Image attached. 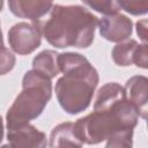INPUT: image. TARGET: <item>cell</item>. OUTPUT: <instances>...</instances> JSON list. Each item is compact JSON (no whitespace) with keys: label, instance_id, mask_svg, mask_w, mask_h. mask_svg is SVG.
I'll return each instance as SVG.
<instances>
[{"label":"cell","instance_id":"6da1fadb","mask_svg":"<svg viewBox=\"0 0 148 148\" xmlns=\"http://www.w3.org/2000/svg\"><path fill=\"white\" fill-rule=\"evenodd\" d=\"M58 66L64 75L56 83L57 99L65 112L77 114L90 105L99 81L98 73L86 57L76 52L59 53Z\"/></svg>","mask_w":148,"mask_h":148},{"label":"cell","instance_id":"7a4b0ae2","mask_svg":"<svg viewBox=\"0 0 148 148\" xmlns=\"http://www.w3.org/2000/svg\"><path fill=\"white\" fill-rule=\"evenodd\" d=\"M97 23V17L83 6L53 3L50 18L40 23V30L45 39L58 49H87L94 42Z\"/></svg>","mask_w":148,"mask_h":148},{"label":"cell","instance_id":"3957f363","mask_svg":"<svg viewBox=\"0 0 148 148\" xmlns=\"http://www.w3.org/2000/svg\"><path fill=\"white\" fill-rule=\"evenodd\" d=\"M138 119L136 110L124 97L106 108L94 110L88 116L77 119L73 124V131L81 143L97 145L117 131L133 130L138 125Z\"/></svg>","mask_w":148,"mask_h":148},{"label":"cell","instance_id":"277c9868","mask_svg":"<svg viewBox=\"0 0 148 148\" xmlns=\"http://www.w3.org/2000/svg\"><path fill=\"white\" fill-rule=\"evenodd\" d=\"M51 96V79L35 69L28 71L22 79V91L7 111V127L25 124L39 117Z\"/></svg>","mask_w":148,"mask_h":148},{"label":"cell","instance_id":"5b68a950","mask_svg":"<svg viewBox=\"0 0 148 148\" xmlns=\"http://www.w3.org/2000/svg\"><path fill=\"white\" fill-rule=\"evenodd\" d=\"M42 42L40 22H18L8 31V43L10 49L20 54L25 56L39 47Z\"/></svg>","mask_w":148,"mask_h":148},{"label":"cell","instance_id":"8992f818","mask_svg":"<svg viewBox=\"0 0 148 148\" xmlns=\"http://www.w3.org/2000/svg\"><path fill=\"white\" fill-rule=\"evenodd\" d=\"M7 139L12 148H46V134L25 123L7 127Z\"/></svg>","mask_w":148,"mask_h":148},{"label":"cell","instance_id":"52a82bcc","mask_svg":"<svg viewBox=\"0 0 148 148\" xmlns=\"http://www.w3.org/2000/svg\"><path fill=\"white\" fill-rule=\"evenodd\" d=\"M97 24L101 36L104 39L114 43H120L128 39L133 31L132 20L119 13L102 17Z\"/></svg>","mask_w":148,"mask_h":148},{"label":"cell","instance_id":"ba28073f","mask_svg":"<svg viewBox=\"0 0 148 148\" xmlns=\"http://www.w3.org/2000/svg\"><path fill=\"white\" fill-rule=\"evenodd\" d=\"M124 89L127 101L134 106L138 116L146 119L148 112V79L143 75L132 76L126 81Z\"/></svg>","mask_w":148,"mask_h":148},{"label":"cell","instance_id":"9c48e42d","mask_svg":"<svg viewBox=\"0 0 148 148\" xmlns=\"http://www.w3.org/2000/svg\"><path fill=\"white\" fill-rule=\"evenodd\" d=\"M9 10L18 17L29 18L37 22L42 16L51 12L53 2L50 1H32V0H10L8 1Z\"/></svg>","mask_w":148,"mask_h":148},{"label":"cell","instance_id":"30bf717a","mask_svg":"<svg viewBox=\"0 0 148 148\" xmlns=\"http://www.w3.org/2000/svg\"><path fill=\"white\" fill-rule=\"evenodd\" d=\"M51 148H82V143L75 136L73 123H61L57 125L50 134Z\"/></svg>","mask_w":148,"mask_h":148},{"label":"cell","instance_id":"8fae6325","mask_svg":"<svg viewBox=\"0 0 148 148\" xmlns=\"http://www.w3.org/2000/svg\"><path fill=\"white\" fill-rule=\"evenodd\" d=\"M58 52L54 50H44L32 59V69L44 74L49 79H53L59 74Z\"/></svg>","mask_w":148,"mask_h":148},{"label":"cell","instance_id":"7c38bea8","mask_svg":"<svg viewBox=\"0 0 148 148\" xmlns=\"http://www.w3.org/2000/svg\"><path fill=\"white\" fill-rule=\"evenodd\" d=\"M138 45H139L138 42L132 38L118 43L112 49V53H111L114 64H117L118 66H123V67L132 65L134 52Z\"/></svg>","mask_w":148,"mask_h":148},{"label":"cell","instance_id":"4fadbf2b","mask_svg":"<svg viewBox=\"0 0 148 148\" xmlns=\"http://www.w3.org/2000/svg\"><path fill=\"white\" fill-rule=\"evenodd\" d=\"M133 147V130H121L112 133L106 139L104 148H132Z\"/></svg>","mask_w":148,"mask_h":148},{"label":"cell","instance_id":"5bb4252c","mask_svg":"<svg viewBox=\"0 0 148 148\" xmlns=\"http://www.w3.org/2000/svg\"><path fill=\"white\" fill-rule=\"evenodd\" d=\"M84 6H88L89 8L104 14L105 16L116 15L120 10V7L118 5V1H111V0H84Z\"/></svg>","mask_w":148,"mask_h":148},{"label":"cell","instance_id":"9a60e30c","mask_svg":"<svg viewBox=\"0 0 148 148\" xmlns=\"http://www.w3.org/2000/svg\"><path fill=\"white\" fill-rule=\"evenodd\" d=\"M120 9L132 14V15H143L148 12V1L147 0H120L118 1Z\"/></svg>","mask_w":148,"mask_h":148},{"label":"cell","instance_id":"2e32d148","mask_svg":"<svg viewBox=\"0 0 148 148\" xmlns=\"http://www.w3.org/2000/svg\"><path fill=\"white\" fill-rule=\"evenodd\" d=\"M16 62L15 56L7 49L2 47L0 49V75H5L9 73Z\"/></svg>","mask_w":148,"mask_h":148},{"label":"cell","instance_id":"e0dca14e","mask_svg":"<svg viewBox=\"0 0 148 148\" xmlns=\"http://www.w3.org/2000/svg\"><path fill=\"white\" fill-rule=\"evenodd\" d=\"M133 64H135L138 67H141L146 69L148 67V57H147V44H139L135 49L134 57H133Z\"/></svg>","mask_w":148,"mask_h":148},{"label":"cell","instance_id":"ac0fdd59","mask_svg":"<svg viewBox=\"0 0 148 148\" xmlns=\"http://www.w3.org/2000/svg\"><path fill=\"white\" fill-rule=\"evenodd\" d=\"M136 34L139 35L140 39L146 44L147 42V20H141L136 22Z\"/></svg>","mask_w":148,"mask_h":148},{"label":"cell","instance_id":"d6986e66","mask_svg":"<svg viewBox=\"0 0 148 148\" xmlns=\"http://www.w3.org/2000/svg\"><path fill=\"white\" fill-rule=\"evenodd\" d=\"M3 139V123H2V118L0 116V143Z\"/></svg>","mask_w":148,"mask_h":148},{"label":"cell","instance_id":"ffe728a7","mask_svg":"<svg viewBox=\"0 0 148 148\" xmlns=\"http://www.w3.org/2000/svg\"><path fill=\"white\" fill-rule=\"evenodd\" d=\"M5 47V44H3V38H2V31H1V28H0V49Z\"/></svg>","mask_w":148,"mask_h":148},{"label":"cell","instance_id":"44dd1931","mask_svg":"<svg viewBox=\"0 0 148 148\" xmlns=\"http://www.w3.org/2000/svg\"><path fill=\"white\" fill-rule=\"evenodd\" d=\"M0 148H12V147H10V145L8 143V145H2Z\"/></svg>","mask_w":148,"mask_h":148},{"label":"cell","instance_id":"7402d4cb","mask_svg":"<svg viewBox=\"0 0 148 148\" xmlns=\"http://www.w3.org/2000/svg\"><path fill=\"white\" fill-rule=\"evenodd\" d=\"M2 6H3V1L0 0V12H1V9H2Z\"/></svg>","mask_w":148,"mask_h":148}]
</instances>
